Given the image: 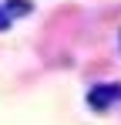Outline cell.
I'll list each match as a JSON object with an SVG mask.
<instances>
[{
    "instance_id": "cell-1",
    "label": "cell",
    "mask_w": 121,
    "mask_h": 125,
    "mask_svg": "<svg viewBox=\"0 0 121 125\" xmlns=\"http://www.w3.org/2000/svg\"><path fill=\"white\" fill-rule=\"evenodd\" d=\"M118 102H121V84L118 81L94 84L87 91V108H94V112H104V108H111V105H118Z\"/></svg>"
},
{
    "instance_id": "cell-2",
    "label": "cell",
    "mask_w": 121,
    "mask_h": 125,
    "mask_svg": "<svg viewBox=\"0 0 121 125\" xmlns=\"http://www.w3.org/2000/svg\"><path fill=\"white\" fill-rule=\"evenodd\" d=\"M10 21H14V17H10V14H7V7L0 3V31H7V27H10Z\"/></svg>"
}]
</instances>
